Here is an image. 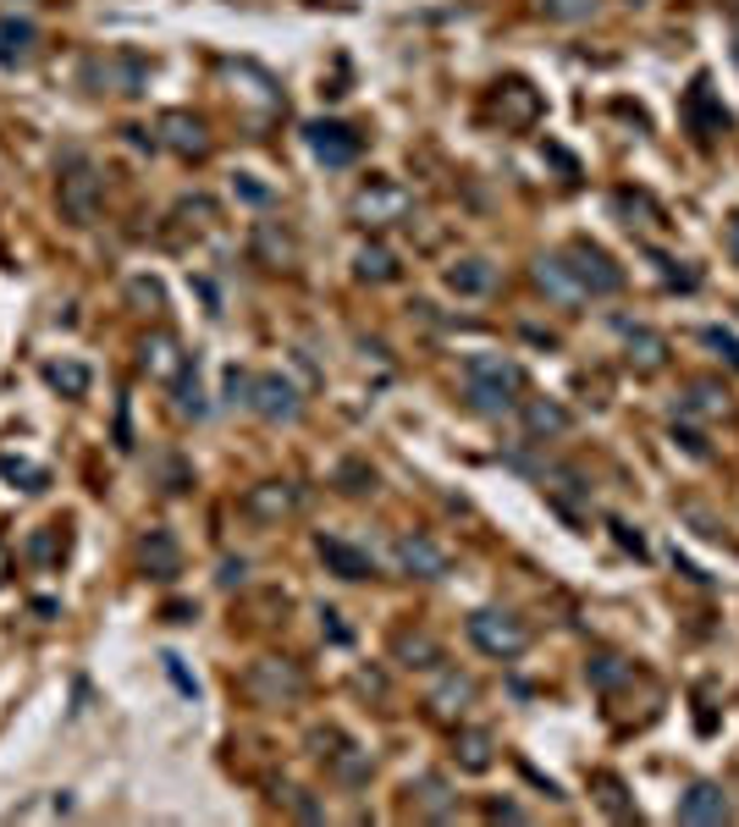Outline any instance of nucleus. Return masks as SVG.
I'll use <instances>...</instances> for the list:
<instances>
[{
  "mask_svg": "<svg viewBox=\"0 0 739 827\" xmlns=\"http://www.w3.org/2000/svg\"><path fill=\"white\" fill-rule=\"evenodd\" d=\"M420 805L431 816H453V800H447V783L442 778H420Z\"/></svg>",
  "mask_w": 739,
  "mask_h": 827,
  "instance_id": "obj_34",
  "label": "nucleus"
},
{
  "mask_svg": "<svg viewBox=\"0 0 739 827\" xmlns=\"http://www.w3.org/2000/svg\"><path fill=\"white\" fill-rule=\"evenodd\" d=\"M304 138H309L315 160L332 165V172H337V165H354V155H359V133L348 122H309Z\"/></svg>",
  "mask_w": 739,
  "mask_h": 827,
  "instance_id": "obj_8",
  "label": "nucleus"
},
{
  "mask_svg": "<svg viewBox=\"0 0 739 827\" xmlns=\"http://www.w3.org/2000/svg\"><path fill=\"white\" fill-rule=\"evenodd\" d=\"M469 640H475V651L508 662V656H519V651L530 645V629H525V618H514V613L480 607V613L469 618Z\"/></svg>",
  "mask_w": 739,
  "mask_h": 827,
  "instance_id": "obj_2",
  "label": "nucleus"
},
{
  "mask_svg": "<svg viewBox=\"0 0 739 827\" xmlns=\"http://www.w3.org/2000/svg\"><path fill=\"white\" fill-rule=\"evenodd\" d=\"M525 425H530V436H563L574 425V414L557 397H530L525 403Z\"/></svg>",
  "mask_w": 739,
  "mask_h": 827,
  "instance_id": "obj_19",
  "label": "nucleus"
},
{
  "mask_svg": "<svg viewBox=\"0 0 739 827\" xmlns=\"http://www.w3.org/2000/svg\"><path fill=\"white\" fill-rule=\"evenodd\" d=\"M397 568L403 573H415V579H442L447 573V552L426 535H403L397 541Z\"/></svg>",
  "mask_w": 739,
  "mask_h": 827,
  "instance_id": "obj_15",
  "label": "nucleus"
},
{
  "mask_svg": "<svg viewBox=\"0 0 739 827\" xmlns=\"http://www.w3.org/2000/svg\"><path fill=\"white\" fill-rule=\"evenodd\" d=\"M243 573H249V563H243V557H226V563H221V585H226V591L243 585Z\"/></svg>",
  "mask_w": 739,
  "mask_h": 827,
  "instance_id": "obj_46",
  "label": "nucleus"
},
{
  "mask_svg": "<svg viewBox=\"0 0 739 827\" xmlns=\"http://www.w3.org/2000/svg\"><path fill=\"white\" fill-rule=\"evenodd\" d=\"M596 7H602V0H541V12L552 23H591Z\"/></svg>",
  "mask_w": 739,
  "mask_h": 827,
  "instance_id": "obj_29",
  "label": "nucleus"
},
{
  "mask_svg": "<svg viewBox=\"0 0 739 827\" xmlns=\"http://www.w3.org/2000/svg\"><path fill=\"white\" fill-rule=\"evenodd\" d=\"M337 480H343V491H370V485H375V469H365V464H343V469H337Z\"/></svg>",
  "mask_w": 739,
  "mask_h": 827,
  "instance_id": "obj_37",
  "label": "nucleus"
},
{
  "mask_svg": "<svg viewBox=\"0 0 739 827\" xmlns=\"http://www.w3.org/2000/svg\"><path fill=\"white\" fill-rule=\"evenodd\" d=\"M453 701H469V679H447L436 690V712H453Z\"/></svg>",
  "mask_w": 739,
  "mask_h": 827,
  "instance_id": "obj_39",
  "label": "nucleus"
},
{
  "mask_svg": "<svg viewBox=\"0 0 739 827\" xmlns=\"http://www.w3.org/2000/svg\"><path fill=\"white\" fill-rule=\"evenodd\" d=\"M28 557H34V563H50V557H56V535H50V530H39V535L28 541Z\"/></svg>",
  "mask_w": 739,
  "mask_h": 827,
  "instance_id": "obj_44",
  "label": "nucleus"
},
{
  "mask_svg": "<svg viewBox=\"0 0 739 827\" xmlns=\"http://www.w3.org/2000/svg\"><path fill=\"white\" fill-rule=\"evenodd\" d=\"M237 194L249 199V205H271V188H266V183H255L249 172H237Z\"/></svg>",
  "mask_w": 739,
  "mask_h": 827,
  "instance_id": "obj_40",
  "label": "nucleus"
},
{
  "mask_svg": "<svg viewBox=\"0 0 739 827\" xmlns=\"http://www.w3.org/2000/svg\"><path fill=\"white\" fill-rule=\"evenodd\" d=\"M0 474H7V480H17L23 491H45V480H50L39 464H28V458H12V453L0 458Z\"/></svg>",
  "mask_w": 739,
  "mask_h": 827,
  "instance_id": "obj_30",
  "label": "nucleus"
},
{
  "mask_svg": "<svg viewBox=\"0 0 739 827\" xmlns=\"http://www.w3.org/2000/svg\"><path fill=\"white\" fill-rule=\"evenodd\" d=\"M618 331H624V343H629V365L635 370H663L668 365V337L663 331H651L645 320H618Z\"/></svg>",
  "mask_w": 739,
  "mask_h": 827,
  "instance_id": "obj_11",
  "label": "nucleus"
},
{
  "mask_svg": "<svg viewBox=\"0 0 739 827\" xmlns=\"http://www.w3.org/2000/svg\"><path fill=\"white\" fill-rule=\"evenodd\" d=\"M607 530H613V535H618V546H629V552H635V557H645V541H640V530H629V524H624V519H613V524H607Z\"/></svg>",
  "mask_w": 739,
  "mask_h": 827,
  "instance_id": "obj_42",
  "label": "nucleus"
},
{
  "mask_svg": "<svg viewBox=\"0 0 739 827\" xmlns=\"http://www.w3.org/2000/svg\"><path fill=\"white\" fill-rule=\"evenodd\" d=\"M28 45H34V23H17V17H0V61L17 66L28 61Z\"/></svg>",
  "mask_w": 739,
  "mask_h": 827,
  "instance_id": "obj_26",
  "label": "nucleus"
},
{
  "mask_svg": "<svg viewBox=\"0 0 739 827\" xmlns=\"http://www.w3.org/2000/svg\"><path fill=\"white\" fill-rule=\"evenodd\" d=\"M629 7H645V0H629Z\"/></svg>",
  "mask_w": 739,
  "mask_h": 827,
  "instance_id": "obj_50",
  "label": "nucleus"
},
{
  "mask_svg": "<svg viewBox=\"0 0 739 827\" xmlns=\"http://www.w3.org/2000/svg\"><path fill=\"white\" fill-rule=\"evenodd\" d=\"M535 282H541L552 298H563V304H580V298H586V293H580V282H574V271L563 266V255L535 260Z\"/></svg>",
  "mask_w": 739,
  "mask_h": 827,
  "instance_id": "obj_21",
  "label": "nucleus"
},
{
  "mask_svg": "<svg viewBox=\"0 0 739 827\" xmlns=\"http://www.w3.org/2000/svg\"><path fill=\"white\" fill-rule=\"evenodd\" d=\"M397 656H408L415 668H436V662H442V651H436L426 634H403V640H397Z\"/></svg>",
  "mask_w": 739,
  "mask_h": 827,
  "instance_id": "obj_32",
  "label": "nucleus"
},
{
  "mask_svg": "<svg viewBox=\"0 0 739 827\" xmlns=\"http://www.w3.org/2000/svg\"><path fill=\"white\" fill-rule=\"evenodd\" d=\"M249 408L260 414V420H271V425H293L304 403H298V386H293L287 375H255Z\"/></svg>",
  "mask_w": 739,
  "mask_h": 827,
  "instance_id": "obj_4",
  "label": "nucleus"
},
{
  "mask_svg": "<svg viewBox=\"0 0 739 827\" xmlns=\"http://www.w3.org/2000/svg\"><path fill=\"white\" fill-rule=\"evenodd\" d=\"M469 381V408H480V414H508L514 408V381H497V375H464Z\"/></svg>",
  "mask_w": 739,
  "mask_h": 827,
  "instance_id": "obj_18",
  "label": "nucleus"
},
{
  "mask_svg": "<svg viewBox=\"0 0 739 827\" xmlns=\"http://www.w3.org/2000/svg\"><path fill=\"white\" fill-rule=\"evenodd\" d=\"M255 243H260V255H266L271 266H287V260H293V243H287V237H276V226H260V237H255Z\"/></svg>",
  "mask_w": 739,
  "mask_h": 827,
  "instance_id": "obj_35",
  "label": "nucleus"
},
{
  "mask_svg": "<svg viewBox=\"0 0 739 827\" xmlns=\"http://www.w3.org/2000/svg\"><path fill=\"white\" fill-rule=\"evenodd\" d=\"M485 816H491V822H525V811H519L514 800H491V805H485Z\"/></svg>",
  "mask_w": 739,
  "mask_h": 827,
  "instance_id": "obj_45",
  "label": "nucleus"
},
{
  "mask_svg": "<svg viewBox=\"0 0 739 827\" xmlns=\"http://www.w3.org/2000/svg\"><path fill=\"white\" fill-rule=\"evenodd\" d=\"M138 365L155 375V381H177L183 370H188V354H183V343L172 337V331H155V337H144V348H138Z\"/></svg>",
  "mask_w": 739,
  "mask_h": 827,
  "instance_id": "obj_10",
  "label": "nucleus"
},
{
  "mask_svg": "<svg viewBox=\"0 0 739 827\" xmlns=\"http://www.w3.org/2000/svg\"><path fill=\"white\" fill-rule=\"evenodd\" d=\"M84 83H106V89H116V95H144L149 66H144V55H111V61H89Z\"/></svg>",
  "mask_w": 739,
  "mask_h": 827,
  "instance_id": "obj_9",
  "label": "nucleus"
},
{
  "mask_svg": "<svg viewBox=\"0 0 739 827\" xmlns=\"http://www.w3.org/2000/svg\"><path fill=\"white\" fill-rule=\"evenodd\" d=\"M685 408H690V414H723V408H728V392L712 386V381H695L690 397H685Z\"/></svg>",
  "mask_w": 739,
  "mask_h": 827,
  "instance_id": "obj_31",
  "label": "nucleus"
},
{
  "mask_svg": "<svg viewBox=\"0 0 739 827\" xmlns=\"http://www.w3.org/2000/svg\"><path fill=\"white\" fill-rule=\"evenodd\" d=\"M359 276L365 282H392L397 276V255H392V248H381V243H365L359 248Z\"/></svg>",
  "mask_w": 739,
  "mask_h": 827,
  "instance_id": "obj_28",
  "label": "nucleus"
},
{
  "mask_svg": "<svg viewBox=\"0 0 739 827\" xmlns=\"http://www.w3.org/2000/svg\"><path fill=\"white\" fill-rule=\"evenodd\" d=\"M172 386H177V397H183V414H194V420H199V414L210 408V403H205V392H199V375H194V365H188V370H183Z\"/></svg>",
  "mask_w": 739,
  "mask_h": 827,
  "instance_id": "obj_33",
  "label": "nucleus"
},
{
  "mask_svg": "<svg viewBox=\"0 0 739 827\" xmlns=\"http://www.w3.org/2000/svg\"><path fill=\"white\" fill-rule=\"evenodd\" d=\"M249 695H255V701H266V706L298 701V695H304V674L293 668V662L266 656V662H255V668H249Z\"/></svg>",
  "mask_w": 739,
  "mask_h": 827,
  "instance_id": "obj_5",
  "label": "nucleus"
},
{
  "mask_svg": "<svg viewBox=\"0 0 739 827\" xmlns=\"http://www.w3.org/2000/svg\"><path fill=\"white\" fill-rule=\"evenodd\" d=\"M563 266L574 271V282H580L586 298H613L624 287V271L613 266V255H607V248H596V243H586V237L563 248Z\"/></svg>",
  "mask_w": 739,
  "mask_h": 827,
  "instance_id": "obj_1",
  "label": "nucleus"
},
{
  "mask_svg": "<svg viewBox=\"0 0 739 827\" xmlns=\"http://www.w3.org/2000/svg\"><path fill=\"white\" fill-rule=\"evenodd\" d=\"M160 144L177 149V155H188V160H199V155L210 149V133H205V122H199V116H188V111H167V116H160Z\"/></svg>",
  "mask_w": 739,
  "mask_h": 827,
  "instance_id": "obj_14",
  "label": "nucleus"
},
{
  "mask_svg": "<svg viewBox=\"0 0 739 827\" xmlns=\"http://www.w3.org/2000/svg\"><path fill=\"white\" fill-rule=\"evenodd\" d=\"M690 122H695L701 138H712V133L728 127V111L712 106V83H706V77H695V89H690Z\"/></svg>",
  "mask_w": 739,
  "mask_h": 827,
  "instance_id": "obj_22",
  "label": "nucleus"
},
{
  "mask_svg": "<svg viewBox=\"0 0 739 827\" xmlns=\"http://www.w3.org/2000/svg\"><path fill=\"white\" fill-rule=\"evenodd\" d=\"M447 287H453L458 298H480V293L497 287V266H491V260H458V266L447 271Z\"/></svg>",
  "mask_w": 739,
  "mask_h": 827,
  "instance_id": "obj_20",
  "label": "nucleus"
},
{
  "mask_svg": "<svg viewBox=\"0 0 739 827\" xmlns=\"http://www.w3.org/2000/svg\"><path fill=\"white\" fill-rule=\"evenodd\" d=\"M249 386H255V375H243L237 365L226 370V397H232V403H249Z\"/></svg>",
  "mask_w": 739,
  "mask_h": 827,
  "instance_id": "obj_41",
  "label": "nucleus"
},
{
  "mask_svg": "<svg viewBox=\"0 0 739 827\" xmlns=\"http://www.w3.org/2000/svg\"><path fill=\"white\" fill-rule=\"evenodd\" d=\"M243 514L255 524H282L287 514H298V485L293 480H260L243 491Z\"/></svg>",
  "mask_w": 739,
  "mask_h": 827,
  "instance_id": "obj_6",
  "label": "nucleus"
},
{
  "mask_svg": "<svg viewBox=\"0 0 739 827\" xmlns=\"http://www.w3.org/2000/svg\"><path fill=\"white\" fill-rule=\"evenodd\" d=\"M61 215L89 226L100 215V172L84 155H66V172H61Z\"/></svg>",
  "mask_w": 739,
  "mask_h": 827,
  "instance_id": "obj_3",
  "label": "nucleus"
},
{
  "mask_svg": "<svg viewBox=\"0 0 739 827\" xmlns=\"http://www.w3.org/2000/svg\"><path fill=\"white\" fill-rule=\"evenodd\" d=\"M138 557H144V568H149L155 579H177V568H183V552H177L172 530H149V535L138 541Z\"/></svg>",
  "mask_w": 739,
  "mask_h": 827,
  "instance_id": "obj_17",
  "label": "nucleus"
},
{
  "mask_svg": "<svg viewBox=\"0 0 739 827\" xmlns=\"http://www.w3.org/2000/svg\"><path fill=\"white\" fill-rule=\"evenodd\" d=\"M453 756H458L464 773H485V767H491V733H485V728H458Z\"/></svg>",
  "mask_w": 739,
  "mask_h": 827,
  "instance_id": "obj_23",
  "label": "nucleus"
},
{
  "mask_svg": "<svg viewBox=\"0 0 739 827\" xmlns=\"http://www.w3.org/2000/svg\"><path fill=\"white\" fill-rule=\"evenodd\" d=\"M596 789H602V794H596V800H602V805H607V811H613V816H635V811H629V805H624V783H618V778H613V773H596Z\"/></svg>",
  "mask_w": 739,
  "mask_h": 827,
  "instance_id": "obj_36",
  "label": "nucleus"
},
{
  "mask_svg": "<svg viewBox=\"0 0 739 827\" xmlns=\"http://www.w3.org/2000/svg\"><path fill=\"white\" fill-rule=\"evenodd\" d=\"M728 816H734V805H728V794L717 783H695L679 800V822H728Z\"/></svg>",
  "mask_w": 739,
  "mask_h": 827,
  "instance_id": "obj_16",
  "label": "nucleus"
},
{
  "mask_svg": "<svg viewBox=\"0 0 739 827\" xmlns=\"http://www.w3.org/2000/svg\"><path fill=\"white\" fill-rule=\"evenodd\" d=\"M45 381H50L61 397H84V392H89V365H77V359H56V365H45Z\"/></svg>",
  "mask_w": 739,
  "mask_h": 827,
  "instance_id": "obj_25",
  "label": "nucleus"
},
{
  "mask_svg": "<svg viewBox=\"0 0 739 827\" xmlns=\"http://www.w3.org/2000/svg\"><path fill=\"white\" fill-rule=\"evenodd\" d=\"M7 573H12V557H7V546H0V585H7Z\"/></svg>",
  "mask_w": 739,
  "mask_h": 827,
  "instance_id": "obj_49",
  "label": "nucleus"
},
{
  "mask_svg": "<svg viewBox=\"0 0 739 827\" xmlns=\"http://www.w3.org/2000/svg\"><path fill=\"white\" fill-rule=\"evenodd\" d=\"M315 552H320L325 573H337V579H370L375 573V557L359 552V546H348V541H337V535H320Z\"/></svg>",
  "mask_w": 739,
  "mask_h": 827,
  "instance_id": "obj_13",
  "label": "nucleus"
},
{
  "mask_svg": "<svg viewBox=\"0 0 739 827\" xmlns=\"http://www.w3.org/2000/svg\"><path fill=\"white\" fill-rule=\"evenodd\" d=\"M408 210H415V199H408V188H397V183H370V188L354 194V215H359L365 226H392V221H403Z\"/></svg>",
  "mask_w": 739,
  "mask_h": 827,
  "instance_id": "obj_7",
  "label": "nucleus"
},
{
  "mask_svg": "<svg viewBox=\"0 0 739 827\" xmlns=\"http://www.w3.org/2000/svg\"><path fill=\"white\" fill-rule=\"evenodd\" d=\"M491 111H497L508 127H530L541 116V95L525 77H508V83H497V95H491Z\"/></svg>",
  "mask_w": 739,
  "mask_h": 827,
  "instance_id": "obj_12",
  "label": "nucleus"
},
{
  "mask_svg": "<svg viewBox=\"0 0 739 827\" xmlns=\"http://www.w3.org/2000/svg\"><path fill=\"white\" fill-rule=\"evenodd\" d=\"M728 255H734V266H739V215L728 221Z\"/></svg>",
  "mask_w": 739,
  "mask_h": 827,
  "instance_id": "obj_48",
  "label": "nucleus"
},
{
  "mask_svg": "<svg viewBox=\"0 0 739 827\" xmlns=\"http://www.w3.org/2000/svg\"><path fill=\"white\" fill-rule=\"evenodd\" d=\"M160 662H167V674H172V684H177L183 695H199V684H194V679L183 674V656H160Z\"/></svg>",
  "mask_w": 739,
  "mask_h": 827,
  "instance_id": "obj_43",
  "label": "nucleus"
},
{
  "mask_svg": "<svg viewBox=\"0 0 739 827\" xmlns=\"http://www.w3.org/2000/svg\"><path fill=\"white\" fill-rule=\"evenodd\" d=\"M695 343H701L717 365H728V370L739 375V331H728V325H701V331H695Z\"/></svg>",
  "mask_w": 739,
  "mask_h": 827,
  "instance_id": "obj_24",
  "label": "nucleus"
},
{
  "mask_svg": "<svg viewBox=\"0 0 739 827\" xmlns=\"http://www.w3.org/2000/svg\"><path fill=\"white\" fill-rule=\"evenodd\" d=\"M133 298H138V304H160V287H155V282H133Z\"/></svg>",
  "mask_w": 739,
  "mask_h": 827,
  "instance_id": "obj_47",
  "label": "nucleus"
},
{
  "mask_svg": "<svg viewBox=\"0 0 739 827\" xmlns=\"http://www.w3.org/2000/svg\"><path fill=\"white\" fill-rule=\"evenodd\" d=\"M464 375H497V381L525 386V370H519L514 359H503V354H469V359H464Z\"/></svg>",
  "mask_w": 739,
  "mask_h": 827,
  "instance_id": "obj_27",
  "label": "nucleus"
},
{
  "mask_svg": "<svg viewBox=\"0 0 739 827\" xmlns=\"http://www.w3.org/2000/svg\"><path fill=\"white\" fill-rule=\"evenodd\" d=\"M591 679H596L602 690H613V684L624 679V668H618V656H596V662H591Z\"/></svg>",
  "mask_w": 739,
  "mask_h": 827,
  "instance_id": "obj_38",
  "label": "nucleus"
}]
</instances>
